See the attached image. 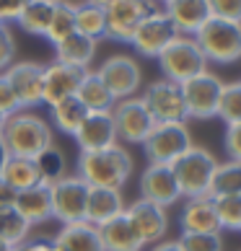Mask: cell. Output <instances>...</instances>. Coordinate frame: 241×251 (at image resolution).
I'll use <instances>...</instances> for the list:
<instances>
[{
	"mask_svg": "<svg viewBox=\"0 0 241 251\" xmlns=\"http://www.w3.org/2000/svg\"><path fill=\"white\" fill-rule=\"evenodd\" d=\"M26 0H0V24H16L18 13L24 11Z\"/></svg>",
	"mask_w": 241,
	"mask_h": 251,
	"instance_id": "obj_42",
	"label": "cell"
},
{
	"mask_svg": "<svg viewBox=\"0 0 241 251\" xmlns=\"http://www.w3.org/2000/svg\"><path fill=\"white\" fill-rule=\"evenodd\" d=\"M223 91V80L215 73H200L182 83V96L187 106V119H213L218 117V101Z\"/></svg>",
	"mask_w": 241,
	"mask_h": 251,
	"instance_id": "obj_9",
	"label": "cell"
},
{
	"mask_svg": "<svg viewBox=\"0 0 241 251\" xmlns=\"http://www.w3.org/2000/svg\"><path fill=\"white\" fill-rule=\"evenodd\" d=\"M112 122L119 145H143L148 132L153 129V117L148 114L140 96L122 99L112 106Z\"/></svg>",
	"mask_w": 241,
	"mask_h": 251,
	"instance_id": "obj_10",
	"label": "cell"
},
{
	"mask_svg": "<svg viewBox=\"0 0 241 251\" xmlns=\"http://www.w3.org/2000/svg\"><path fill=\"white\" fill-rule=\"evenodd\" d=\"M156 3H159V5H163V3H169V0H156Z\"/></svg>",
	"mask_w": 241,
	"mask_h": 251,
	"instance_id": "obj_50",
	"label": "cell"
},
{
	"mask_svg": "<svg viewBox=\"0 0 241 251\" xmlns=\"http://www.w3.org/2000/svg\"><path fill=\"white\" fill-rule=\"evenodd\" d=\"M76 96L88 111H112V106L117 104L114 96L109 94V88L104 86V80L99 78V73L91 70V68L83 73Z\"/></svg>",
	"mask_w": 241,
	"mask_h": 251,
	"instance_id": "obj_26",
	"label": "cell"
},
{
	"mask_svg": "<svg viewBox=\"0 0 241 251\" xmlns=\"http://www.w3.org/2000/svg\"><path fill=\"white\" fill-rule=\"evenodd\" d=\"M34 163H36V171H39V184H47V187H52L54 181H60L70 174L68 155H65V151L54 143L50 148H44V151L34 158Z\"/></svg>",
	"mask_w": 241,
	"mask_h": 251,
	"instance_id": "obj_29",
	"label": "cell"
},
{
	"mask_svg": "<svg viewBox=\"0 0 241 251\" xmlns=\"http://www.w3.org/2000/svg\"><path fill=\"white\" fill-rule=\"evenodd\" d=\"M3 184H8L13 192H24L29 187L39 184V171H36L34 158H24V155H8L0 171Z\"/></svg>",
	"mask_w": 241,
	"mask_h": 251,
	"instance_id": "obj_27",
	"label": "cell"
},
{
	"mask_svg": "<svg viewBox=\"0 0 241 251\" xmlns=\"http://www.w3.org/2000/svg\"><path fill=\"white\" fill-rule=\"evenodd\" d=\"M213 18H226V21L241 24V0H208Z\"/></svg>",
	"mask_w": 241,
	"mask_h": 251,
	"instance_id": "obj_38",
	"label": "cell"
},
{
	"mask_svg": "<svg viewBox=\"0 0 241 251\" xmlns=\"http://www.w3.org/2000/svg\"><path fill=\"white\" fill-rule=\"evenodd\" d=\"M13 57H16V42L11 36V29H3L0 31V75L13 65Z\"/></svg>",
	"mask_w": 241,
	"mask_h": 251,
	"instance_id": "obj_40",
	"label": "cell"
},
{
	"mask_svg": "<svg viewBox=\"0 0 241 251\" xmlns=\"http://www.w3.org/2000/svg\"><path fill=\"white\" fill-rule=\"evenodd\" d=\"M8 86L13 88L21 109H34L42 104V86H44V65L39 62H13L5 73Z\"/></svg>",
	"mask_w": 241,
	"mask_h": 251,
	"instance_id": "obj_15",
	"label": "cell"
},
{
	"mask_svg": "<svg viewBox=\"0 0 241 251\" xmlns=\"http://www.w3.org/2000/svg\"><path fill=\"white\" fill-rule=\"evenodd\" d=\"M215 169H218V158L208 148L192 145L184 155H179L171 163V171H174V179L179 184L182 200L210 194V184H213V176H215Z\"/></svg>",
	"mask_w": 241,
	"mask_h": 251,
	"instance_id": "obj_3",
	"label": "cell"
},
{
	"mask_svg": "<svg viewBox=\"0 0 241 251\" xmlns=\"http://www.w3.org/2000/svg\"><path fill=\"white\" fill-rule=\"evenodd\" d=\"M182 251H223L220 233H182L177 238Z\"/></svg>",
	"mask_w": 241,
	"mask_h": 251,
	"instance_id": "obj_37",
	"label": "cell"
},
{
	"mask_svg": "<svg viewBox=\"0 0 241 251\" xmlns=\"http://www.w3.org/2000/svg\"><path fill=\"white\" fill-rule=\"evenodd\" d=\"M13 197H16V192L8 187V184H3V179H0V204H13Z\"/></svg>",
	"mask_w": 241,
	"mask_h": 251,
	"instance_id": "obj_44",
	"label": "cell"
},
{
	"mask_svg": "<svg viewBox=\"0 0 241 251\" xmlns=\"http://www.w3.org/2000/svg\"><path fill=\"white\" fill-rule=\"evenodd\" d=\"M151 251H182L177 241H161V244H156Z\"/></svg>",
	"mask_w": 241,
	"mask_h": 251,
	"instance_id": "obj_45",
	"label": "cell"
},
{
	"mask_svg": "<svg viewBox=\"0 0 241 251\" xmlns=\"http://www.w3.org/2000/svg\"><path fill=\"white\" fill-rule=\"evenodd\" d=\"M140 101L145 104L148 114L156 125H171V122H187V106L182 96V83H174L169 78L148 83Z\"/></svg>",
	"mask_w": 241,
	"mask_h": 251,
	"instance_id": "obj_7",
	"label": "cell"
},
{
	"mask_svg": "<svg viewBox=\"0 0 241 251\" xmlns=\"http://www.w3.org/2000/svg\"><path fill=\"white\" fill-rule=\"evenodd\" d=\"M5 158H8V151H5L3 140H0V171H3V163H5Z\"/></svg>",
	"mask_w": 241,
	"mask_h": 251,
	"instance_id": "obj_46",
	"label": "cell"
},
{
	"mask_svg": "<svg viewBox=\"0 0 241 251\" xmlns=\"http://www.w3.org/2000/svg\"><path fill=\"white\" fill-rule=\"evenodd\" d=\"M76 31L88 39H107V13L101 5H94L88 0H80L76 5Z\"/></svg>",
	"mask_w": 241,
	"mask_h": 251,
	"instance_id": "obj_31",
	"label": "cell"
},
{
	"mask_svg": "<svg viewBox=\"0 0 241 251\" xmlns=\"http://www.w3.org/2000/svg\"><path fill=\"white\" fill-rule=\"evenodd\" d=\"M194 42L202 50L208 62L234 65L241 60V24L226 18H210L194 34Z\"/></svg>",
	"mask_w": 241,
	"mask_h": 251,
	"instance_id": "obj_4",
	"label": "cell"
},
{
	"mask_svg": "<svg viewBox=\"0 0 241 251\" xmlns=\"http://www.w3.org/2000/svg\"><path fill=\"white\" fill-rule=\"evenodd\" d=\"M140 200H148L161 207H171L182 200L179 184L174 179L171 166L148 163V169L140 174Z\"/></svg>",
	"mask_w": 241,
	"mask_h": 251,
	"instance_id": "obj_16",
	"label": "cell"
},
{
	"mask_svg": "<svg viewBox=\"0 0 241 251\" xmlns=\"http://www.w3.org/2000/svg\"><path fill=\"white\" fill-rule=\"evenodd\" d=\"M125 215L135 226L137 236H140L145 246H156L166 241V233H169V212H166V207L153 204L148 200H135L133 204L125 207Z\"/></svg>",
	"mask_w": 241,
	"mask_h": 251,
	"instance_id": "obj_14",
	"label": "cell"
},
{
	"mask_svg": "<svg viewBox=\"0 0 241 251\" xmlns=\"http://www.w3.org/2000/svg\"><path fill=\"white\" fill-rule=\"evenodd\" d=\"M13 207L26 218L29 226H42V223L52 220V194L47 184H36L24 192H16Z\"/></svg>",
	"mask_w": 241,
	"mask_h": 251,
	"instance_id": "obj_23",
	"label": "cell"
},
{
	"mask_svg": "<svg viewBox=\"0 0 241 251\" xmlns=\"http://www.w3.org/2000/svg\"><path fill=\"white\" fill-rule=\"evenodd\" d=\"M220 230H241V194H218L213 197Z\"/></svg>",
	"mask_w": 241,
	"mask_h": 251,
	"instance_id": "obj_35",
	"label": "cell"
},
{
	"mask_svg": "<svg viewBox=\"0 0 241 251\" xmlns=\"http://www.w3.org/2000/svg\"><path fill=\"white\" fill-rule=\"evenodd\" d=\"M50 194H52V218L54 220H60L62 226L86 220L88 184L78 174H68L65 179L54 181L50 187Z\"/></svg>",
	"mask_w": 241,
	"mask_h": 251,
	"instance_id": "obj_12",
	"label": "cell"
},
{
	"mask_svg": "<svg viewBox=\"0 0 241 251\" xmlns=\"http://www.w3.org/2000/svg\"><path fill=\"white\" fill-rule=\"evenodd\" d=\"M80 68H73V65H65V62H50L44 65V86H42V104L54 106L57 101L68 99V96H76V91L80 86V78H83Z\"/></svg>",
	"mask_w": 241,
	"mask_h": 251,
	"instance_id": "obj_18",
	"label": "cell"
},
{
	"mask_svg": "<svg viewBox=\"0 0 241 251\" xmlns=\"http://www.w3.org/2000/svg\"><path fill=\"white\" fill-rule=\"evenodd\" d=\"M76 174L88 187L122 189L127 184V179L133 176V155L119 143H114L112 148H104V151L80 153Z\"/></svg>",
	"mask_w": 241,
	"mask_h": 251,
	"instance_id": "obj_2",
	"label": "cell"
},
{
	"mask_svg": "<svg viewBox=\"0 0 241 251\" xmlns=\"http://www.w3.org/2000/svg\"><path fill=\"white\" fill-rule=\"evenodd\" d=\"M86 114H88V109L78 101V96H68V99L57 101L54 106H50L52 125L57 127L62 135H68V137L76 135V129L80 127L83 119H86Z\"/></svg>",
	"mask_w": 241,
	"mask_h": 251,
	"instance_id": "obj_30",
	"label": "cell"
},
{
	"mask_svg": "<svg viewBox=\"0 0 241 251\" xmlns=\"http://www.w3.org/2000/svg\"><path fill=\"white\" fill-rule=\"evenodd\" d=\"M156 60H159V68L163 73V78H169L174 83H184V80H189V78L208 70V60H205V54H202V50L197 47L194 36H182L179 34Z\"/></svg>",
	"mask_w": 241,
	"mask_h": 251,
	"instance_id": "obj_5",
	"label": "cell"
},
{
	"mask_svg": "<svg viewBox=\"0 0 241 251\" xmlns=\"http://www.w3.org/2000/svg\"><path fill=\"white\" fill-rule=\"evenodd\" d=\"M3 122H5V117H3V114H0V129H3Z\"/></svg>",
	"mask_w": 241,
	"mask_h": 251,
	"instance_id": "obj_49",
	"label": "cell"
},
{
	"mask_svg": "<svg viewBox=\"0 0 241 251\" xmlns=\"http://www.w3.org/2000/svg\"><path fill=\"white\" fill-rule=\"evenodd\" d=\"M99 236H101L104 251H143L145 249V244L140 241L135 226L130 223L125 212L104 223V226H99Z\"/></svg>",
	"mask_w": 241,
	"mask_h": 251,
	"instance_id": "obj_24",
	"label": "cell"
},
{
	"mask_svg": "<svg viewBox=\"0 0 241 251\" xmlns=\"http://www.w3.org/2000/svg\"><path fill=\"white\" fill-rule=\"evenodd\" d=\"M218 194H241V161L218 163L210 184V197H218Z\"/></svg>",
	"mask_w": 241,
	"mask_h": 251,
	"instance_id": "obj_34",
	"label": "cell"
},
{
	"mask_svg": "<svg viewBox=\"0 0 241 251\" xmlns=\"http://www.w3.org/2000/svg\"><path fill=\"white\" fill-rule=\"evenodd\" d=\"M218 117L223 119L226 125L241 122V80L223 83L220 101H218Z\"/></svg>",
	"mask_w": 241,
	"mask_h": 251,
	"instance_id": "obj_36",
	"label": "cell"
},
{
	"mask_svg": "<svg viewBox=\"0 0 241 251\" xmlns=\"http://www.w3.org/2000/svg\"><path fill=\"white\" fill-rule=\"evenodd\" d=\"M96 73L109 88V94L114 96V101L133 99L143 86V70L137 60H133L130 54H112L99 65Z\"/></svg>",
	"mask_w": 241,
	"mask_h": 251,
	"instance_id": "obj_11",
	"label": "cell"
},
{
	"mask_svg": "<svg viewBox=\"0 0 241 251\" xmlns=\"http://www.w3.org/2000/svg\"><path fill=\"white\" fill-rule=\"evenodd\" d=\"M18 109H21V106H18V99L13 94V88L8 86L5 75H0V114L11 117V114H16Z\"/></svg>",
	"mask_w": 241,
	"mask_h": 251,
	"instance_id": "obj_41",
	"label": "cell"
},
{
	"mask_svg": "<svg viewBox=\"0 0 241 251\" xmlns=\"http://www.w3.org/2000/svg\"><path fill=\"white\" fill-rule=\"evenodd\" d=\"M223 148H226V158H228V161H241V122L226 125Z\"/></svg>",
	"mask_w": 241,
	"mask_h": 251,
	"instance_id": "obj_39",
	"label": "cell"
},
{
	"mask_svg": "<svg viewBox=\"0 0 241 251\" xmlns=\"http://www.w3.org/2000/svg\"><path fill=\"white\" fill-rule=\"evenodd\" d=\"M179 228L182 233H220V223L210 194L184 200L179 212Z\"/></svg>",
	"mask_w": 241,
	"mask_h": 251,
	"instance_id": "obj_19",
	"label": "cell"
},
{
	"mask_svg": "<svg viewBox=\"0 0 241 251\" xmlns=\"http://www.w3.org/2000/svg\"><path fill=\"white\" fill-rule=\"evenodd\" d=\"M94 57H96V42L78 34V31L70 34L68 39L54 47V60L65 62V65H73V68H80V70H88Z\"/></svg>",
	"mask_w": 241,
	"mask_h": 251,
	"instance_id": "obj_25",
	"label": "cell"
},
{
	"mask_svg": "<svg viewBox=\"0 0 241 251\" xmlns=\"http://www.w3.org/2000/svg\"><path fill=\"white\" fill-rule=\"evenodd\" d=\"M11 251H54V249H52V238H26L24 244L13 246Z\"/></svg>",
	"mask_w": 241,
	"mask_h": 251,
	"instance_id": "obj_43",
	"label": "cell"
},
{
	"mask_svg": "<svg viewBox=\"0 0 241 251\" xmlns=\"http://www.w3.org/2000/svg\"><path fill=\"white\" fill-rule=\"evenodd\" d=\"M161 8L182 36H194L213 18L208 0H169Z\"/></svg>",
	"mask_w": 241,
	"mask_h": 251,
	"instance_id": "obj_20",
	"label": "cell"
},
{
	"mask_svg": "<svg viewBox=\"0 0 241 251\" xmlns=\"http://www.w3.org/2000/svg\"><path fill=\"white\" fill-rule=\"evenodd\" d=\"M125 197L122 189H109V187H88L86 197V223L91 226H104L112 218L125 212Z\"/></svg>",
	"mask_w": 241,
	"mask_h": 251,
	"instance_id": "obj_21",
	"label": "cell"
},
{
	"mask_svg": "<svg viewBox=\"0 0 241 251\" xmlns=\"http://www.w3.org/2000/svg\"><path fill=\"white\" fill-rule=\"evenodd\" d=\"M54 8H57V0H26L16 24L21 26V31L31 34V36H44L50 29Z\"/></svg>",
	"mask_w": 241,
	"mask_h": 251,
	"instance_id": "obj_28",
	"label": "cell"
},
{
	"mask_svg": "<svg viewBox=\"0 0 241 251\" xmlns=\"http://www.w3.org/2000/svg\"><path fill=\"white\" fill-rule=\"evenodd\" d=\"M177 36H179L177 26H174L171 18L163 13V8H159V11H153L148 18H143V24L135 29L130 44H133V50L140 54V57L156 60Z\"/></svg>",
	"mask_w": 241,
	"mask_h": 251,
	"instance_id": "obj_13",
	"label": "cell"
},
{
	"mask_svg": "<svg viewBox=\"0 0 241 251\" xmlns=\"http://www.w3.org/2000/svg\"><path fill=\"white\" fill-rule=\"evenodd\" d=\"M0 251H11V246H5L3 241H0Z\"/></svg>",
	"mask_w": 241,
	"mask_h": 251,
	"instance_id": "obj_48",
	"label": "cell"
},
{
	"mask_svg": "<svg viewBox=\"0 0 241 251\" xmlns=\"http://www.w3.org/2000/svg\"><path fill=\"white\" fill-rule=\"evenodd\" d=\"M52 249L54 251H104L99 228L86 220L62 226L57 230V236L52 238Z\"/></svg>",
	"mask_w": 241,
	"mask_h": 251,
	"instance_id": "obj_22",
	"label": "cell"
},
{
	"mask_svg": "<svg viewBox=\"0 0 241 251\" xmlns=\"http://www.w3.org/2000/svg\"><path fill=\"white\" fill-rule=\"evenodd\" d=\"M194 143H192L187 122H171V125H153V129L143 140V151H145V158L151 163L171 166Z\"/></svg>",
	"mask_w": 241,
	"mask_h": 251,
	"instance_id": "obj_6",
	"label": "cell"
},
{
	"mask_svg": "<svg viewBox=\"0 0 241 251\" xmlns=\"http://www.w3.org/2000/svg\"><path fill=\"white\" fill-rule=\"evenodd\" d=\"M31 226L26 223V218L18 212L13 204H0V241L5 246H18L29 238Z\"/></svg>",
	"mask_w": 241,
	"mask_h": 251,
	"instance_id": "obj_33",
	"label": "cell"
},
{
	"mask_svg": "<svg viewBox=\"0 0 241 251\" xmlns=\"http://www.w3.org/2000/svg\"><path fill=\"white\" fill-rule=\"evenodd\" d=\"M0 140H3L8 155L36 158L44 148L54 143V132L44 117L34 114L29 109H18L16 114L5 117L3 129H0Z\"/></svg>",
	"mask_w": 241,
	"mask_h": 251,
	"instance_id": "obj_1",
	"label": "cell"
},
{
	"mask_svg": "<svg viewBox=\"0 0 241 251\" xmlns=\"http://www.w3.org/2000/svg\"><path fill=\"white\" fill-rule=\"evenodd\" d=\"M88 3H94V5H101V8H104V5L112 3V0H88Z\"/></svg>",
	"mask_w": 241,
	"mask_h": 251,
	"instance_id": "obj_47",
	"label": "cell"
},
{
	"mask_svg": "<svg viewBox=\"0 0 241 251\" xmlns=\"http://www.w3.org/2000/svg\"><path fill=\"white\" fill-rule=\"evenodd\" d=\"M156 0H112L109 5H104L107 13V39L125 42L130 44L135 29L143 24V18H148L153 11H159Z\"/></svg>",
	"mask_w": 241,
	"mask_h": 251,
	"instance_id": "obj_8",
	"label": "cell"
},
{
	"mask_svg": "<svg viewBox=\"0 0 241 251\" xmlns=\"http://www.w3.org/2000/svg\"><path fill=\"white\" fill-rule=\"evenodd\" d=\"M76 5L73 0H57V8L52 13V21H50V29L44 34L52 47H57L60 42H65L70 34H76Z\"/></svg>",
	"mask_w": 241,
	"mask_h": 251,
	"instance_id": "obj_32",
	"label": "cell"
},
{
	"mask_svg": "<svg viewBox=\"0 0 241 251\" xmlns=\"http://www.w3.org/2000/svg\"><path fill=\"white\" fill-rule=\"evenodd\" d=\"M73 140L78 143L80 153H91V151H104L117 143V132H114V122H112V111H88L86 119L80 122L76 129Z\"/></svg>",
	"mask_w": 241,
	"mask_h": 251,
	"instance_id": "obj_17",
	"label": "cell"
}]
</instances>
